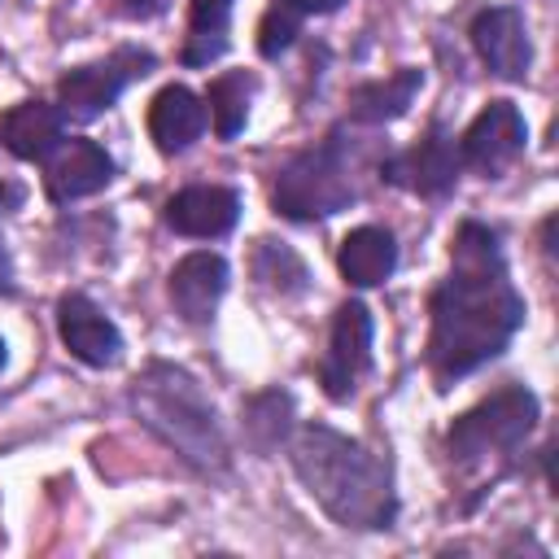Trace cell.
<instances>
[{
  "label": "cell",
  "instance_id": "12",
  "mask_svg": "<svg viewBox=\"0 0 559 559\" xmlns=\"http://www.w3.org/2000/svg\"><path fill=\"white\" fill-rule=\"evenodd\" d=\"M166 293H170V306H175L179 319L205 323L214 314V306L223 301V293H227V262L210 249H197V253L175 262V271L166 280Z\"/></svg>",
  "mask_w": 559,
  "mask_h": 559
},
{
  "label": "cell",
  "instance_id": "22",
  "mask_svg": "<svg viewBox=\"0 0 559 559\" xmlns=\"http://www.w3.org/2000/svg\"><path fill=\"white\" fill-rule=\"evenodd\" d=\"M253 271L266 288H280V293H301L306 288V266L293 249L275 245V240H258V253H253Z\"/></svg>",
  "mask_w": 559,
  "mask_h": 559
},
{
  "label": "cell",
  "instance_id": "28",
  "mask_svg": "<svg viewBox=\"0 0 559 559\" xmlns=\"http://www.w3.org/2000/svg\"><path fill=\"white\" fill-rule=\"evenodd\" d=\"M4 358H9V354H4V341H0V367H4Z\"/></svg>",
  "mask_w": 559,
  "mask_h": 559
},
{
  "label": "cell",
  "instance_id": "21",
  "mask_svg": "<svg viewBox=\"0 0 559 559\" xmlns=\"http://www.w3.org/2000/svg\"><path fill=\"white\" fill-rule=\"evenodd\" d=\"M288 415H293V397L280 393V389H271V393H262V397L249 402V411H245V432L253 437L258 450H271L275 441H284Z\"/></svg>",
  "mask_w": 559,
  "mask_h": 559
},
{
  "label": "cell",
  "instance_id": "13",
  "mask_svg": "<svg viewBox=\"0 0 559 559\" xmlns=\"http://www.w3.org/2000/svg\"><path fill=\"white\" fill-rule=\"evenodd\" d=\"M127 79H135V70H122V52L114 61H96V66H79L70 74H61V83H57V109H61V118L92 122L96 114H105L122 96Z\"/></svg>",
  "mask_w": 559,
  "mask_h": 559
},
{
  "label": "cell",
  "instance_id": "6",
  "mask_svg": "<svg viewBox=\"0 0 559 559\" xmlns=\"http://www.w3.org/2000/svg\"><path fill=\"white\" fill-rule=\"evenodd\" d=\"M371 362V310L362 301H345L332 319L328 354L319 362V384L332 402H349L358 376Z\"/></svg>",
  "mask_w": 559,
  "mask_h": 559
},
{
  "label": "cell",
  "instance_id": "2",
  "mask_svg": "<svg viewBox=\"0 0 559 559\" xmlns=\"http://www.w3.org/2000/svg\"><path fill=\"white\" fill-rule=\"evenodd\" d=\"M293 472L306 493L341 524V528H389L397 515V493L389 467L358 441L306 424L293 437Z\"/></svg>",
  "mask_w": 559,
  "mask_h": 559
},
{
  "label": "cell",
  "instance_id": "25",
  "mask_svg": "<svg viewBox=\"0 0 559 559\" xmlns=\"http://www.w3.org/2000/svg\"><path fill=\"white\" fill-rule=\"evenodd\" d=\"M280 4H288L293 13H336L345 0H280Z\"/></svg>",
  "mask_w": 559,
  "mask_h": 559
},
{
  "label": "cell",
  "instance_id": "3",
  "mask_svg": "<svg viewBox=\"0 0 559 559\" xmlns=\"http://www.w3.org/2000/svg\"><path fill=\"white\" fill-rule=\"evenodd\" d=\"M131 411L140 415V424L153 437H162L197 472H205V476L227 472V441L214 419V406L183 367L153 362L131 384Z\"/></svg>",
  "mask_w": 559,
  "mask_h": 559
},
{
  "label": "cell",
  "instance_id": "17",
  "mask_svg": "<svg viewBox=\"0 0 559 559\" xmlns=\"http://www.w3.org/2000/svg\"><path fill=\"white\" fill-rule=\"evenodd\" d=\"M336 266L349 284L358 288H376L393 275L397 266V245L384 227H354L345 240H341V253H336Z\"/></svg>",
  "mask_w": 559,
  "mask_h": 559
},
{
  "label": "cell",
  "instance_id": "9",
  "mask_svg": "<svg viewBox=\"0 0 559 559\" xmlns=\"http://www.w3.org/2000/svg\"><path fill=\"white\" fill-rule=\"evenodd\" d=\"M459 166L463 162H459L454 144L432 127L415 148H406V153H397V157L384 162V179L397 183V188H406V192H419V197H441V192L454 188Z\"/></svg>",
  "mask_w": 559,
  "mask_h": 559
},
{
  "label": "cell",
  "instance_id": "24",
  "mask_svg": "<svg viewBox=\"0 0 559 559\" xmlns=\"http://www.w3.org/2000/svg\"><path fill=\"white\" fill-rule=\"evenodd\" d=\"M114 4H118V13H127V17H153V13L166 9V0H114Z\"/></svg>",
  "mask_w": 559,
  "mask_h": 559
},
{
  "label": "cell",
  "instance_id": "10",
  "mask_svg": "<svg viewBox=\"0 0 559 559\" xmlns=\"http://www.w3.org/2000/svg\"><path fill=\"white\" fill-rule=\"evenodd\" d=\"M114 179V162L96 140H61L48 153V170H44V188L52 201H79L100 192Z\"/></svg>",
  "mask_w": 559,
  "mask_h": 559
},
{
  "label": "cell",
  "instance_id": "8",
  "mask_svg": "<svg viewBox=\"0 0 559 559\" xmlns=\"http://www.w3.org/2000/svg\"><path fill=\"white\" fill-rule=\"evenodd\" d=\"M57 336H61V345H66L79 362H87V367H109V362H118V354H122V332H118L114 319H109L92 297H83V293H66V297L57 301Z\"/></svg>",
  "mask_w": 559,
  "mask_h": 559
},
{
  "label": "cell",
  "instance_id": "19",
  "mask_svg": "<svg viewBox=\"0 0 559 559\" xmlns=\"http://www.w3.org/2000/svg\"><path fill=\"white\" fill-rule=\"evenodd\" d=\"M227 22H231V0H192L183 66H210L214 57H223L227 52Z\"/></svg>",
  "mask_w": 559,
  "mask_h": 559
},
{
  "label": "cell",
  "instance_id": "7",
  "mask_svg": "<svg viewBox=\"0 0 559 559\" xmlns=\"http://www.w3.org/2000/svg\"><path fill=\"white\" fill-rule=\"evenodd\" d=\"M524 153V114L511 100H489L459 140V162L476 175H502Z\"/></svg>",
  "mask_w": 559,
  "mask_h": 559
},
{
  "label": "cell",
  "instance_id": "27",
  "mask_svg": "<svg viewBox=\"0 0 559 559\" xmlns=\"http://www.w3.org/2000/svg\"><path fill=\"white\" fill-rule=\"evenodd\" d=\"M9 288H13V266H9V258L0 249V293H9Z\"/></svg>",
  "mask_w": 559,
  "mask_h": 559
},
{
  "label": "cell",
  "instance_id": "5",
  "mask_svg": "<svg viewBox=\"0 0 559 559\" xmlns=\"http://www.w3.org/2000/svg\"><path fill=\"white\" fill-rule=\"evenodd\" d=\"M537 424V397L524 384H507L476 402L467 415H459L445 432L450 459L454 463H480L489 454H511Z\"/></svg>",
  "mask_w": 559,
  "mask_h": 559
},
{
  "label": "cell",
  "instance_id": "15",
  "mask_svg": "<svg viewBox=\"0 0 559 559\" xmlns=\"http://www.w3.org/2000/svg\"><path fill=\"white\" fill-rule=\"evenodd\" d=\"M205 105L197 92H188L183 83H170L153 96L148 105V135L162 153H183L201 131H205Z\"/></svg>",
  "mask_w": 559,
  "mask_h": 559
},
{
  "label": "cell",
  "instance_id": "26",
  "mask_svg": "<svg viewBox=\"0 0 559 559\" xmlns=\"http://www.w3.org/2000/svg\"><path fill=\"white\" fill-rule=\"evenodd\" d=\"M22 197H26V192H22V183H0V218H4L9 210H17V205H22Z\"/></svg>",
  "mask_w": 559,
  "mask_h": 559
},
{
  "label": "cell",
  "instance_id": "11",
  "mask_svg": "<svg viewBox=\"0 0 559 559\" xmlns=\"http://www.w3.org/2000/svg\"><path fill=\"white\" fill-rule=\"evenodd\" d=\"M236 218H240V197L218 183H192L166 201V223L192 240H218L236 227Z\"/></svg>",
  "mask_w": 559,
  "mask_h": 559
},
{
  "label": "cell",
  "instance_id": "14",
  "mask_svg": "<svg viewBox=\"0 0 559 559\" xmlns=\"http://www.w3.org/2000/svg\"><path fill=\"white\" fill-rule=\"evenodd\" d=\"M472 44L480 52V61L498 74V79H524L533 48H528V31L524 17L515 9H485L472 22Z\"/></svg>",
  "mask_w": 559,
  "mask_h": 559
},
{
  "label": "cell",
  "instance_id": "18",
  "mask_svg": "<svg viewBox=\"0 0 559 559\" xmlns=\"http://www.w3.org/2000/svg\"><path fill=\"white\" fill-rule=\"evenodd\" d=\"M419 87H424V74H419L415 66H402V70L389 74V79H371V83L354 87L349 114H354L358 122H393L397 114L411 109V100H415Z\"/></svg>",
  "mask_w": 559,
  "mask_h": 559
},
{
  "label": "cell",
  "instance_id": "4",
  "mask_svg": "<svg viewBox=\"0 0 559 559\" xmlns=\"http://www.w3.org/2000/svg\"><path fill=\"white\" fill-rule=\"evenodd\" d=\"M354 179H349V162H345V144L341 135H328L323 144L297 153L280 179H275V210L284 218H297V223H310V218H328L336 210H345L354 201Z\"/></svg>",
  "mask_w": 559,
  "mask_h": 559
},
{
  "label": "cell",
  "instance_id": "23",
  "mask_svg": "<svg viewBox=\"0 0 559 559\" xmlns=\"http://www.w3.org/2000/svg\"><path fill=\"white\" fill-rule=\"evenodd\" d=\"M297 17H301V13H293L288 4H275V9L258 22V52H262V57H280V52L293 44V35H297Z\"/></svg>",
  "mask_w": 559,
  "mask_h": 559
},
{
  "label": "cell",
  "instance_id": "20",
  "mask_svg": "<svg viewBox=\"0 0 559 559\" xmlns=\"http://www.w3.org/2000/svg\"><path fill=\"white\" fill-rule=\"evenodd\" d=\"M249 96H253V79L245 74V70H227V74H218L214 83H210V92H205V114L214 118V131H218V140H231V135H240V127H245V118H249Z\"/></svg>",
  "mask_w": 559,
  "mask_h": 559
},
{
  "label": "cell",
  "instance_id": "1",
  "mask_svg": "<svg viewBox=\"0 0 559 559\" xmlns=\"http://www.w3.org/2000/svg\"><path fill=\"white\" fill-rule=\"evenodd\" d=\"M520 323L524 301L507 280L498 236L480 223H463L450 245V275L432 293L428 362L437 380H459L498 358Z\"/></svg>",
  "mask_w": 559,
  "mask_h": 559
},
{
  "label": "cell",
  "instance_id": "16",
  "mask_svg": "<svg viewBox=\"0 0 559 559\" xmlns=\"http://www.w3.org/2000/svg\"><path fill=\"white\" fill-rule=\"evenodd\" d=\"M61 109L44 105V100H22L0 118V144L22 157V162H39L61 144Z\"/></svg>",
  "mask_w": 559,
  "mask_h": 559
}]
</instances>
